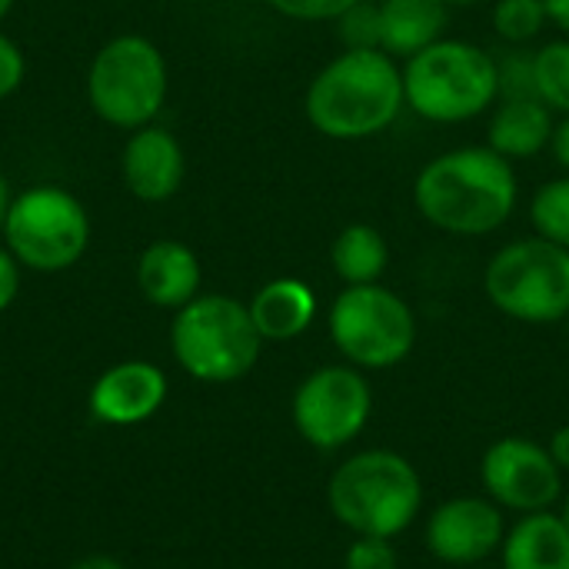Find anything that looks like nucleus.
Here are the masks:
<instances>
[{"instance_id":"obj_34","label":"nucleus","mask_w":569,"mask_h":569,"mask_svg":"<svg viewBox=\"0 0 569 569\" xmlns=\"http://www.w3.org/2000/svg\"><path fill=\"white\" fill-rule=\"evenodd\" d=\"M7 207H10V193H7V180L0 173V230H3V217H7Z\"/></svg>"},{"instance_id":"obj_23","label":"nucleus","mask_w":569,"mask_h":569,"mask_svg":"<svg viewBox=\"0 0 569 569\" xmlns=\"http://www.w3.org/2000/svg\"><path fill=\"white\" fill-rule=\"evenodd\" d=\"M543 23H550L543 0H497L493 7V27L510 43H527L540 37Z\"/></svg>"},{"instance_id":"obj_31","label":"nucleus","mask_w":569,"mask_h":569,"mask_svg":"<svg viewBox=\"0 0 569 569\" xmlns=\"http://www.w3.org/2000/svg\"><path fill=\"white\" fill-rule=\"evenodd\" d=\"M547 450H550V457L557 460V467L567 473L569 470V427H560V430L550 437V447H547Z\"/></svg>"},{"instance_id":"obj_4","label":"nucleus","mask_w":569,"mask_h":569,"mask_svg":"<svg viewBox=\"0 0 569 569\" xmlns=\"http://www.w3.org/2000/svg\"><path fill=\"white\" fill-rule=\"evenodd\" d=\"M403 97L430 123L473 120L500 97L497 57L467 40H437L407 57Z\"/></svg>"},{"instance_id":"obj_16","label":"nucleus","mask_w":569,"mask_h":569,"mask_svg":"<svg viewBox=\"0 0 569 569\" xmlns=\"http://www.w3.org/2000/svg\"><path fill=\"white\" fill-rule=\"evenodd\" d=\"M490 150L500 157L527 160L550 147L553 137V110L540 97H507L490 117Z\"/></svg>"},{"instance_id":"obj_38","label":"nucleus","mask_w":569,"mask_h":569,"mask_svg":"<svg viewBox=\"0 0 569 569\" xmlns=\"http://www.w3.org/2000/svg\"><path fill=\"white\" fill-rule=\"evenodd\" d=\"M567 340H569V317H567Z\"/></svg>"},{"instance_id":"obj_28","label":"nucleus","mask_w":569,"mask_h":569,"mask_svg":"<svg viewBox=\"0 0 569 569\" xmlns=\"http://www.w3.org/2000/svg\"><path fill=\"white\" fill-rule=\"evenodd\" d=\"M23 70H27V63H23L20 47L0 33V100L10 97L23 83Z\"/></svg>"},{"instance_id":"obj_37","label":"nucleus","mask_w":569,"mask_h":569,"mask_svg":"<svg viewBox=\"0 0 569 569\" xmlns=\"http://www.w3.org/2000/svg\"><path fill=\"white\" fill-rule=\"evenodd\" d=\"M10 7H13V0H0V20L7 17V10H10Z\"/></svg>"},{"instance_id":"obj_35","label":"nucleus","mask_w":569,"mask_h":569,"mask_svg":"<svg viewBox=\"0 0 569 569\" xmlns=\"http://www.w3.org/2000/svg\"><path fill=\"white\" fill-rule=\"evenodd\" d=\"M450 7H473V3H480V0H447Z\"/></svg>"},{"instance_id":"obj_26","label":"nucleus","mask_w":569,"mask_h":569,"mask_svg":"<svg viewBox=\"0 0 569 569\" xmlns=\"http://www.w3.org/2000/svg\"><path fill=\"white\" fill-rule=\"evenodd\" d=\"M497 73H500V97H537L533 87V53H510L503 63L497 60Z\"/></svg>"},{"instance_id":"obj_14","label":"nucleus","mask_w":569,"mask_h":569,"mask_svg":"<svg viewBox=\"0 0 569 569\" xmlns=\"http://www.w3.org/2000/svg\"><path fill=\"white\" fill-rule=\"evenodd\" d=\"M183 147L163 127H140L123 147V183L133 197L160 203L183 183Z\"/></svg>"},{"instance_id":"obj_8","label":"nucleus","mask_w":569,"mask_h":569,"mask_svg":"<svg viewBox=\"0 0 569 569\" xmlns=\"http://www.w3.org/2000/svg\"><path fill=\"white\" fill-rule=\"evenodd\" d=\"M330 340L357 370H390L403 363L417 343L413 307L380 287H347L330 307Z\"/></svg>"},{"instance_id":"obj_11","label":"nucleus","mask_w":569,"mask_h":569,"mask_svg":"<svg viewBox=\"0 0 569 569\" xmlns=\"http://www.w3.org/2000/svg\"><path fill=\"white\" fill-rule=\"evenodd\" d=\"M480 483L500 510L543 513L563 497V470L530 437H503L480 460Z\"/></svg>"},{"instance_id":"obj_21","label":"nucleus","mask_w":569,"mask_h":569,"mask_svg":"<svg viewBox=\"0 0 569 569\" xmlns=\"http://www.w3.org/2000/svg\"><path fill=\"white\" fill-rule=\"evenodd\" d=\"M533 87L537 97L557 110L569 113V40H550L533 50Z\"/></svg>"},{"instance_id":"obj_24","label":"nucleus","mask_w":569,"mask_h":569,"mask_svg":"<svg viewBox=\"0 0 569 569\" xmlns=\"http://www.w3.org/2000/svg\"><path fill=\"white\" fill-rule=\"evenodd\" d=\"M340 40L347 50H380V3H353L340 17Z\"/></svg>"},{"instance_id":"obj_19","label":"nucleus","mask_w":569,"mask_h":569,"mask_svg":"<svg viewBox=\"0 0 569 569\" xmlns=\"http://www.w3.org/2000/svg\"><path fill=\"white\" fill-rule=\"evenodd\" d=\"M447 20V0H380V50L390 57H413L443 40Z\"/></svg>"},{"instance_id":"obj_10","label":"nucleus","mask_w":569,"mask_h":569,"mask_svg":"<svg viewBox=\"0 0 569 569\" xmlns=\"http://www.w3.org/2000/svg\"><path fill=\"white\" fill-rule=\"evenodd\" d=\"M373 390L353 363H330L313 370L293 393L290 417L297 433L317 450L350 447L370 423Z\"/></svg>"},{"instance_id":"obj_27","label":"nucleus","mask_w":569,"mask_h":569,"mask_svg":"<svg viewBox=\"0 0 569 569\" xmlns=\"http://www.w3.org/2000/svg\"><path fill=\"white\" fill-rule=\"evenodd\" d=\"M267 3L290 20H340L360 0H267Z\"/></svg>"},{"instance_id":"obj_2","label":"nucleus","mask_w":569,"mask_h":569,"mask_svg":"<svg viewBox=\"0 0 569 569\" xmlns=\"http://www.w3.org/2000/svg\"><path fill=\"white\" fill-rule=\"evenodd\" d=\"M403 70L387 50H343L307 87V120L330 140H367L383 133L400 110Z\"/></svg>"},{"instance_id":"obj_1","label":"nucleus","mask_w":569,"mask_h":569,"mask_svg":"<svg viewBox=\"0 0 569 569\" xmlns=\"http://www.w3.org/2000/svg\"><path fill=\"white\" fill-rule=\"evenodd\" d=\"M517 170L490 147H457L433 157L413 183L420 217L453 237L500 230L517 210Z\"/></svg>"},{"instance_id":"obj_5","label":"nucleus","mask_w":569,"mask_h":569,"mask_svg":"<svg viewBox=\"0 0 569 569\" xmlns=\"http://www.w3.org/2000/svg\"><path fill=\"white\" fill-rule=\"evenodd\" d=\"M170 347L177 363L193 380L233 383L257 367L263 337L257 333L247 303L223 293H207L177 310Z\"/></svg>"},{"instance_id":"obj_25","label":"nucleus","mask_w":569,"mask_h":569,"mask_svg":"<svg viewBox=\"0 0 569 569\" xmlns=\"http://www.w3.org/2000/svg\"><path fill=\"white\" fill-rule=\"evenodd\" d=\"M343 569H400V557L390 540L357 537L343 557Z\"/></svg>"},{"instance_id":"obj_15","label":"nucleus","mask_w":569,"mask_h":569,"mask_svg":"<svg viewBox=\"0 0 569 569\" xmlns=\"http://www.w3.org/2000/svg\"><path fill=\"white\" fill-rule=\"evenodd\" d=\"M137 287L153 307L180 310L200 297V260L180 240H157L140 253Z\"/></svg>"},{"instance_id":"obj_36","label":"nucleus","mask_w":569,"mask_h":569,"mask_svg":"<svg viewBox=\"0 0 569 569\" xmlns=\"http://www.w3.org/2000/svg\"><path fill=\"white\" fill-rule=\"evenodd\" d=\"M560 520H563V523H567V527H569V497H567V500H563V510H560Z\"/></svg>"},{"instance_id":"obj_9","label":"nucleus","mask_w":569,"mask_h":569,"mask_svg":"<svg viewBox=\"0 0 569 569\" xmlns=\"http://www.w3.org/2000/svg\"><path fill=\"white\" fill-rule=\"evenodd\" d=\"M7 250L20 267L37 273H57L73 267L90 243V220L83 203L63 187H30L10 200L3 217Z\"/></svg>"},{"instance_id":"obj_18","label":"nucleus","mask_w":569,"mask_h":569,"mask_svg":"<svg viewBox=\"0 0 569 569\" xmlns=\"http://www.w3.org/2000/svg\"><path fill=\"white\" fill-rule=\"evenodd\" d=\"M503 569H569V527L560 513L520 517L500 547Z\"/></svg>"},{"instance_id":"obj_6","label":"nucleus","mask_w":569,"mask_h":569,"mask_svg":"<svg viewBox=\"0 0 569 569\" xmlns=\"http://www.w3.org/2000/svg\"><path fill=\"white\" fill-rule=\"evenodd\" d=\"M483 290L520 323H560L569 317V250L543 237L513 240L490 257Z\"/></svg>"},{"instance_id":"obj_29","label":"nucleus","mask_w":569,"mask_h":569,"mask_svg":"<svg viewBox=\"0 0 569 569\" xmlns=\"http://www.w3.org/2000/svg\"><path fill=\"white\" fill-rule=\"evenodd\" d=\"M20 293V260L0 247V310H7Z\"/></svg>"},{"instance_id":"obj_20","label":"nucleus","mask_w":569,"mask_h":569,"mask_svg":"<svg viewBox=\"0 0 569 569\" xmlns=\"http://www.w3.org/2000/svg\"><path fill=\"white\" fill-rule=\"evenodd\" d=\"M390 260V247L387 237L370 227V223H350L337 233L333 247H330V263L333 273L347 283V287H363V283H380L383 270Z\"/></svg>"},{"instance_id":"obj_32","label":"nucleus","mask_w":569,"mask_h":569,"mask_svg":"<svg viewBox=\"0 0 569 569\" xmlns=\"http://www.w3.org/2000/svg\"><path fill=\"white\" fill-rule=\"evenodd\" d=\"M543 7H547V20L557 23L569 37V0H543Z\"/></svg>"},{"instance_id":"obj_13","label":"nucleus","mask_w":569,"mask_h":569,"mask_svg":"<svg viewBox=\"0 0 569 569\" xmlns=\"http://www.w3.org/2000/svg\"><path fill=\"white\" fill-rule=\"evenodd\" d=\"M167 400V377L147 360L110 367L90 390V413L110 427H133L150 420Z\"/></svg>"},{"instance_id":"obj_7","label":"nucleus","mask_w":569,"mask_h":569,"mask_svg":"<svg viewBox=\"0 0 569 569\" xmlns=\"http://www.w3.org/2000/svg\"><path fill=\"white\" fill-rule=\"evenodd\" d=\"M87 97L100 120L140 130L167 100V63L147 37H113L103 43L87 73Z\"/></svg>"},{"instance_id":"obj_17","label":"nucleus","mask_w":569,"mask_h":569,"mask_svg":"<svg viewBox=\"0 0 569 569\" xmlns=\"http://www.w3.org/2000/svg\"><path fill=\"white\" fill-rule=\"evenodd\" d=\"M247 307H250L257 333L263 340H273V343L297 340L317 317L313 290L293 277H280V280L263 283Z\"/></svg>"},{"instance_id":"obj_33","label":"nucleus","mask_w":569,"mask_h":569,"mask_svg":"<svg viewBox=\"0 0 569 569\" xmlns=\"http://www.w3.org/2000/svg\"><path fill=\"white\" fill-rule=\"evenodd\" d=\"M70 569H123L113 557H83L80 563H73Z\"/></svg>"},{"instance_id":"obj_3","label":"nucleus","mask_w":569,"mask_h":569,"mask_svg":"<svg viewBox=\"0 0 569 569\" xmlns=\"http://www.w3.org/2000/svg\"><path fill=\"white\" fill-rule=\"evenodd\" d=\"M327 507L353 537L393 540L417 520L423 480L397 450H360L330 473Z\"/></svg>"},{"instance_id":"obj_12","label":"nucleus","mask_w":569,"mask_h":569,"mask_svg":"<svg viewBox=\"0 0 569 569\" xmlns=\"http://www.w3.org/2000/svg\"><path fill=\"white\" fill-rule=\"evenodd\" d=\"M507 537L503 510L490 497H453L440 503L423 530L427 550L450 567H473L500 553Z\"/></svg>"},{"instance_id":"obj_30","label":"nucleus","mask_w":569,"mask_h":569,"mask_svg":"<svg viewBox=\"0 0 569 569\" xmlns=\"http://www.w3.org/2000/svg\"><path fill=\"white\" fill-rule=\"evenodd\" d=\"M550 150H553V157H557V163L563 167L569 173V113L560 120V123H553V137H550Z\"/></svg>"},{"instance_id":"obj_22","label":"nucleus","mask_w":569,"mask_h":569,"mask_svg":"<svg viewBox=\"0 0 569 569\" xmlns=\"http://www.w3.org/2000/svg\"><path fill=\"white\" fill-rule=\"evenodd\" d=\"M530 220L537 227V237L553 240L569 250V173L543 183L533 197Z\"/></svg>"}]
</instances>
